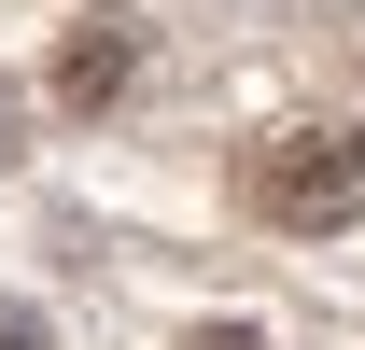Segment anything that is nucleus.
Masks as SVG:
<instances>
[{
    "label": "nucleus",
    "mask_w": 365,
    "mask_h": 350,
    "mask_svg": "<svg viewBox=\"0 0 365 350\" xmlns=\"http://www.w3.org/2000/svg\"><path fill=\"white\" fill-rule=\"evenodd\" d=\"M113 85H127V28L98 14V28H71V43H56V98H71V112H98Z\"/></svg>",
    "instance_id": "nucleus-2"
},
{
    "label": "nucleus",
    "mask_w": 365,
    "mask_h": 350,
    "mask_svg": "<svg viewBox=\"0 0 365 350\" xmlns=\"http://www.w3.org/2000/svg\"><path fill=\"white\" fill-rule=\"evenodd\" d=\"M239 196L267 224H351L365 211V127H267L239 154Z\"/></svg>",
    "instance_id": "nucleus-1"
},
{
    "label": "nucleus",
    "mask_w": 365,
    "mask_h": 350,
    "mask_svg": "<svg viewBox=\"0 0 365 350\" xmlns=\"http://www.w3.org/2000/svg\"><path fill=\"white\" fill-rule=\"evenodd\" d=\"M197 350H267V336H197Z\"/></svg>",
    "instance_id": "nucleus-4"
},
{
    "label": "nucleus",
    "mask_w": 365,
    "mask_h": 350,
    "mask_svg": "<svg viewBox=\"0 0 365 350\" xmlns=\"http://www.w3.org/2000/svg\"><path fill=\"white\" fill-rule=\"evenodd\" d=\"M0 350H43V322H29V308H0Z\"/></svg>",
    "instance_id": "nucleus-3"
},
{
    "label": "nucleus",
    "mask_w": 365,
    "mask_h": 350,
    "mask_svg": "<svg viewBox=\"0 0 365 350\" xmlns=\"http://www.w3.org/2000/svg\"><path fill=\"white\" fill-rule=\"evenodd\" d=\"M0 154H14V98H0Z\"/></svg>",
    "instance_id": "nucleus-5"
}]
</instances>
